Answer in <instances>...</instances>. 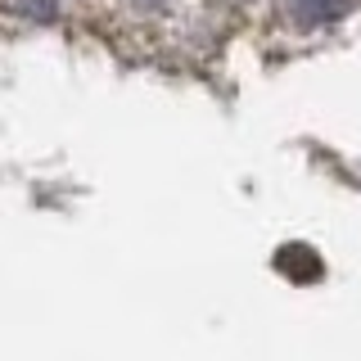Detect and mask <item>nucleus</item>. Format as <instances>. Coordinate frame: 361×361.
Returning a JSON list of instances; mask_svg holds the SVG:
<instances>
[{
	"label": "nucleus",
	"mask_w": 361,
	"mask_h": 361,
	"mask_svg": "<svg viewBox=\"0 0 361 361\" xmlns=\"http://www.w3.org/2000/svg\"><path fill=\"white\" fill-rule=\"evenodd\" d=\"M348 5H353V0H293V9H298L302 23H330V18L343 14Z\"/></svg>",
	"instance_id": "f257e3e1"
}]
</instances>
